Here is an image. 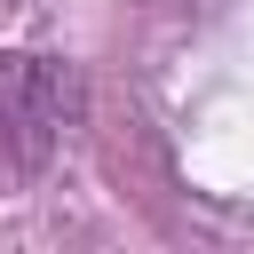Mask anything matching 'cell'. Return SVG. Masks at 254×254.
<instances>
[{
	"label": "cell",
	"instance_id": "cell-1",
	"mask_svg": "<svg viewBox=\"0 0 254 254\" xmlns=\"http://www.w3.org/2000/svg\"><path fill=\"white\" fill-rule=\"evenodd\" d=\"M87 119V71L71 56H0V175H48Z\"/></svg>",
	"mask_w": 254,
	"mask_h": 254
}]
</instances>
